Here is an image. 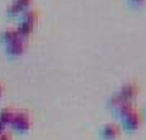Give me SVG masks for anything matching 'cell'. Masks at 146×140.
<instances>
[{"label": "cell", "mask_w": 146, "mask_h": 140, "mask_svg": "<svg viewBox=\"0 0 146 140\" xmlns=\"http://www.w3.org/2000/svg\"><path fill=\"white\" fill-rule=\"evenodd\" d=\"M38 20H40V13H38L35 8H28L27 12H23V13L20 15V23H18V27H17L20 36L28 38V36L31 35V31L35 30Z\"/></svg>", "instance_id": "6da1fadb"}, {"label": "cell", "mask_w": 146, "mask_h": 140, "mask_svg": "<svg viewBox=\"0 0 146 140\" xmlns=\"http://www.w3.org/2000/svg\"><path fill=\"white\" fill-rule=\"evenodd\" d=\"M30 125H31V119H30V114L27 111H17L12 122H10V127L15 132H27Z\"/></svg>", "instance_id": "7a4b0ae2"}, {"label": "cell", "mask_w": 146, "mask_h": 140, "mask_svg": "<svg viewBox=\"0 0 146 140\" xmlns=\"http://www.w3.org/2000/svg\"><path fill=\"white\" fill-rule=\"evenodd\" d=\"M27 41H28V38H18V40H15L13 43H10V45L5 46V53L10 58L21 56V54L25 53V50H27Z\"/></svg>", "instance_id": "3957f363"}, {"label": "cell", "mask_w": 146, "mask_h": 140, "mask_svg": "<svg viewBox=\"0 0 146 140\" xmlns=\"http://www.w3.org/2000/svg\"><path fill=\"white\" fill-rule=\"evenodd\" d=\"M115 94L120 96L123 100L133 104V100L136 99V96H138V87H136V84H133V82H126V84H123Z\"/></svg>", "instance_id": "277c9868"}, {"label": "cell", "mask_w": 146, "mask_h": 140, "mask_svg": "<svg viewBox=\"0 0 146 140\" xmlns=\"http://www.w3.org/2000/svg\"><path fill=\"white\" fill-rule=\"evenodd\" d=\"M31 5V0H12V3L8 5L7 13L8 17H17V15H21L23 12H27Z\"/></svg>", "instance_id": "5b68a950"}, {"label": "cell", "mask_w": 146, "mask_h": 140, "mask_svg": "<svg viewBox=\"0 0 146 140\" xmlns=\"http://www.w3.org/2000/svg\"><path fill=\"white\" fill-rule=\"evenodd\" d=\"M121 125L125 127L126 130H136L139 125H141V117H139V114L133 109L130 114H126L125 117L121 119Z\"/></svg>", "instance_id": "8992f818"}, {"label": "cell", "mask_w": 146, "mask_h": 140, "mask_svg": "<svg viewBox=\"0 0 146 140\" xmlns=\"http://www.w3.org/2000/svg\"><path fill=\"white\" fill-rule=\"evenodd\" d=\"M99 133L104 140H117V137L120 135V127L117 124H105L102 125Z\"/></svg>", "instance_id": "52a82bcc"}, {"label": "cell", "mask_w": 146, "mask_h": 140, "mask_svg": "<svg viewBox=\"0 0 146 140\" xmlns=\"http://www.w3.org/2000/svg\"><path fill=\"white\" fill-rule=\"evenodd\" d=\"M18 38H23V36H20V33H18V28H7V30H3V31L0 33V41L5 43V46L10 45V43H13V41L18 40Z\"/></svg>", "instance_id": "ba28073f"}, {"label": "cell", "mask_w": 146, "mask_h": 140, "mask_svg": "<svg viewBox=\"0 0 146 140\" xmlns=\"http://www.w3.org/2000/svg\"><path fill=\"white\" fill-rule=\"evenodd\" d=\"M13 115H15L13 109L5 107V109H2V111H0V122H2L5 127L10 125V122H12V119H13Z\"/></svg>", "instance_id": "9c48e42d"}, {"label": "cell", "mask_w": 146, "mask_h": 140, "mask_svg": "<svg viewBox=\"0 0 146 140\" xmlns=\"http://www.w3.org/2000/svg\"><path fill=\"white\" fill-rule=\"evenodd\" d=\"M130 2V5H133V7H141V5H145L146 0H128Z\"/></svg>", "instance_id": "30bf717a"}, {"label": "cell", "mask_w": 146, "mask_h": 140, "mask_svg": "<svg viewBox=\"0 0 146 140\" xmlns=\"http://www.w3.org/2000/svg\"><path fill=\"white\" fill-rule=\"evenodd\" d=\"M0 140H12V135L5 130L3 133H0Z\"/></svg>", "instance_id": "8fae6325"}, {"label": "cell", "mask_w": 146, "mask_h": 140, "mask_svg": "<svg viewBox=\"0 0 146 140\" xmlns=\"http://www.w3.org/2000/svg\"><path fill=\"white\" fill-rule=\"evenodd\" d=\"M3 132H5V125H3V124L0 122V133H3Z\"/></svg>", "instance_id": "7c38bea8"}, {"label": "cell", "mask_w": 146, "mask_h": 140, "mask_svg": "<svg viewBox=\"0 0 146 140\" xmlns=\"http://www.w3.org/2000/svg\"><path fill=\"white\" fill-rule=\"evenodd\" d=\"M2 92H3V89H2V86H0V97H2Z\"/></svg>", "instance_id": "4fadbf2b"}]
</instances>
